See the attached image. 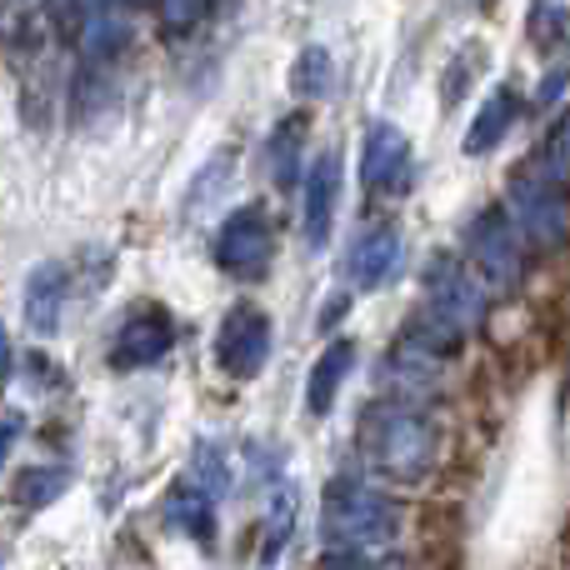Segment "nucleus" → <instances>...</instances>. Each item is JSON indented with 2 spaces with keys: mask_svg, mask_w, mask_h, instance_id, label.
<instances>
[{
  "mask_svg": "<svg viewBox=\"0 0 570 570\" xmlns=\"http://www.w3.org/2000/svg\"><path fill=\"white\" fill-rule=\"evenodd\" d=\"M166 511H170V521H176L186 535H196V541H210V525H216V505H210V495L200 491V485L170 491Z\"/></svg>",
  "mask_w": 570,
  "mask_h": 570,
  "instance_id": "16",
  "label": "nucleus"
},
{
  "mask_svg": "<svg viewBox=\"0 0 570 570\" xmlns=\"http://www.w3.org/2000/svg\"><path fill=\"white\" fill-rule=\"evenodd\" d=\"M515 116H521L515 86H495L491 96L475 106V120L465 126V156H491V150L505 140V130L515 126Z\"/></svg>",
  "mask_w": 570,
  "mask_h": 570,
  "instance_id": "12",
  "label": "nucleus"
},
{
  "mask_svg": "<svg viewBox=\"0 0 570 570\" xmlns=\"http://www.w3.org/2000/svg\"><path fill=\"white\" fill-rule=\"evenodd\" d=\"M365 455H371V465L381 475H391V481H425L435 465V451H441V435H435V425L425 421L421 411H411V405H385V411L365 415Z\"/></svg>",
  "mask_w": 570,
  "mask_h": 570,
  "instance_id": "2",
  "label": "nucleus"
},
{
  "mask_svg": "<svg viewBox=\"0 0 570 570\" xmlns=\"http://www.w3.org/2000/svg\"><path fill=\"white\" fill-rule=\"evenodd\" d=\"M465 250H471V261L495 285L521 281V230L511 226L505 210H481V216L471 220V230H465Z\"/></svg>",
  "mask_w": 570,
  "mask_h": 570,
  "instance_id": "7",
  "label": "nucleus"
},
{
  "mask_svg": "<svg viewBox=\"0 0 570 570\" xmlns=\"http://www.w3.org/2000/svg\"><path fill=\"white\" fill-rule=\"evenodd\" d=\"M6 371H10V335H6V325H0V381H6Z\"/></svg>",
  "mask_w": 570,
  "mask_h": 570,
  "instance_id": "27",
  "label": "nucleus"
},
{
  "mask_svg": "<svg viewBox=\"0 0 570 570\" xmlns=\"http://www.w3.org/2000/svg\"><path fill=\"white\" fill-rule=\"evenodd\" d=\"M411 180V140L391 120H371L361 146V186L365 190H405Z\"/></svg>",
  "mask_w": 570,
  "mask_h": 570,
  "instance_id": "8",
  "label": "nucleus"
},
{
  "mask_svg": "<svg viewBox=\"0 0 570 570\" xmlns=\"http://www.w3.org/2000/svg\"><path fill=\"white\" fill-rule=\"evenodd\" d=\"M26 321L36 335H56L66 321V271L56 261H46L26 276Z\"/></svg>",
  "mask_w": 570,
  "mask_h": 570,
  "instance_id": "13",
  "label": "nucleus"
},
{
  "mask_svg": "<svg viewBox=\"0 0 570 570\" xmlns=\"http://www.w3.org/2000/svg\"><path fill=\"white\" fill-rule=\"evenodd\" d=\"M331 50L325 46H305L301 56H295V66H291V90H295V100H321L325 90H331Z\"/></svg>",
  "mask_w": 570,
  "mask_h": 570,
  "instance_id": "17",
  "label": "nucleus"
},
{
  "mask_svg": "<svg viewBox=\"0 0 570 570\" xmlns=\"http://www.w3.org/2000/svg\"><path fill=\"white\" fill-rule=\"evenodd\" d=\"M66 485H70V465H30L16 485V501L26 505V511H46Z\"/></svg>",
  "mask_w": 570,
  "mask_h": 570,
  "instance_id": "18",
  "label": "nucleus"
},
{
  "mask_svg": "<svg viewBox=\"0 0 570 570\" xmlns=\"http://www.w3.org/2000/svg\"><path fill=\"white\" fill-rule=\"evenodd\" d=\"M481 60H485V50H481V46H465L461 56L451 60V76H445V86H441L445 106H455V100H461V90L471 86V76H475V70H481Z\"/></svg>",
  "mask_w": 570,
  "mask_h": 570,
  "instance_id": "22",
  "label": "nucleus"
},
{
  "mask_svg": "<svg viewBox=\"0 0 570 570\" xmlns=\"http://www.w3.org/2000/svg\"><path fill=\"white\" fill-rule=\"evenodd\" d=\"M20 431H26V415H20V411H0V465H6L10 445L20 441Z\"/></svg>",
  "mask_w": 570,
  "mask_h": 570,
  "instance_id": "25",
  "label": "nucleus"
},
{
  "mask_svg": "<svg viewBox=\"0 0 570 570\" xmlns=\"http://www.w3.org/2000/svg\"><path fill=\"white\" fill-rule=\"evenodd\" d=\"M355 371V345L351 341H331L321 351V361L311 365V381H305V411L311 415H331L335 395H341L345 375Z\"/></svg>",
  "mask_w": 570,
  "mask_h": 570,
  "instance_id": "14",
  "label": "nucleus"
},
{
  "mask_svg": "<svg viewBox=\"0 0 570 570\" xmlns=\"http://www.w3.org/2000/svg\"><path fill=\"white\" fill-rule=\"evenodd\" d=\"M301 140H305V116H291L271 130L266 140V176L276 186H295L301 180Z\"/></svg>",
  "mask_w": 570,
  "mask_h": 570,
  "instance_id": "15",
  "label": "nucleus"
},
{
  "mask_svg": "<svg viewBox=\"0 0 570 570\" xmlns=\"http://www.w3.org/2000/svg\"><path fill=\"white\" fill-rule=\"evenodd\" d=\"M206 10H210V0H160V26L180 36V30H196Z\"/></svg>",
  "mask_w": 570,
  "mask_h": 570,
  "instance_id": "24",
  "label": "nucleus"
},
{
  "mask_svg": "<svg viewBox=\"0 0 570 570\" xmlns=\"http://www.w3.org/2000/svg\"><path fill=\"white\" fill-rule=\"evenodd\" d=\"M291 525H295V491L291 485H281V491L271 495V505H266V531H261V561L266 566H276L281 546L291 541Z\"/></svg>",
  "mask_w": 570,
  "mask_h": 570,
  "instance_id": "19",
  "label": "nucleus"
},
{
  "mask_svg": "<svg viewBox=\"0 0 570 570\" xmlns=\"http://www.w3.org/2000/svg\"><path fill=\"white\" fill-rule=\"evenodd\" d=\"M335 200H341V160H335V156H321L311 170H305V206H301L305 246L321 250L325 240H331Z\"/></svg>",
  "mask_w": 570,
  "mask_h": 570,
  "instance_id": "10",
  "label": "nucleus"
},
{
  "mask_svg": "<svg viewBox=\"0 0 570 570\" xmlns=\"http://www.w3.org/2000/svg\"><path fill=\"white\" fill-rule=\"evenodd\" d=\"M566 80H570V66H556V70H551V76H546V80H541V96H535V100H541V106H551V100H561Z\"/></svg>",
  "mask_w": 570,
  "mask_h": 570,
  "instance_id": "26",
  "label": "nucleus"
},
{
  "mask_svg": "<svg viewBox=\"0 0 570 570\" xmlns=\"http://www.w3.org/2000/svg\"><path fill=\"white\" fill-rule=\"evenodd\" d=\"M196 481H200V491H206V495H226L230 471H226V461H220L216 445H200V451H196Z\"/></svg>",
  "mask_w": 570,
  "mask_h": 570,
  "instance_id": "23",
  "label": "nucleus"
},
{
  "mask_svg": "<svg viewBox=\"0 0 570 570\" xmlns=\"http://www.w3.org/2000/svg\"><path fill=\"white\" fill-rule=\"evenodd\" d=\"M535 170H541L546 186H570V116L556 126V136L546 140V150L535 156Z\"/></svg>",
  "mask_w": 570,
  "mask_h": 570,
  "instance_id": "20",
  "label": "nucleus"
},
{
  "mask_svg": "<svg viewBox=\"0 0 570 570\" xmlns=\"http://www.w3.org/2000/svg\"><path fill=\"white\" fill-rule=\"evenodd\" d=\"M401 531V505L385 501L371 485H331L321 505V535L331 556H371L385 551Z\"/></svg>",
  "mask_w": 570,
  "mask_h": 570,
  "instance_id": "1",
  "label": "nucleus"
},
{
  "mask_svg": "<svg viewBox=\"0 0 570 570\" xmlns=\"http://www.w3.org/2000/svg\"><path fill=\"white\" fill-rule=\"evenodd\" d=\"M401 230L395 226H375L365 230L361 240L351 246V256H345V281L361 285V291H375V285H385L395 276V266H401Z\"/></svg>",
  "mask_w": 570,
  "mask_h": 570,
  "instance_id": "11",
  "label": "nucleus"
},
{
  "mask_svg": "<svg viewBox=\"0 0 570 570\" xmlns=\"http://www.w3.org/2000/svg\"><path fill=\"white\" fill-rule=\"evenodd\" d=\"M425 311H431L441 325H451L455 335H465L481 325L485 291L465 266H455V261L441 256V261H431V271H425Z\"/></svg>",
  "mask_w": 570,
  "mask_h": 570,
  "instance_id": "5",
  "label": "nucleus"
},
{
  "mask_svg": "<svg viewBox=\"0 0 570 570\" xmlns=\"http://www.w3.org/2000/svg\"><path fill=\"white\" fill-rule=\"evenodd\" d=\"M276 256V226H271L266 206H240L220 220L216 236V261L226 276L236 281H261Z\"/></svg>",
  "mask_w": 570,
  "mask_h": 570,
  "instance_id": "3",
  "label": "nucleus"
},
{
  "mask_svg": "<svg viewBox=\"0 0 570 570\" xmlns=\"http://www.w3.org/2000/svg\"><path fill=\"white\" fill-rule=\"evenodd\" d=\"M505 216L521 230V240H531L535 250H556L566 240V200L556 186L535 176L511 180V196H505Z\"/></svg>",
  "mask_w": 570,
  "mask_h": 570,
  "instance_id": "6",
  "label": "nucleus"
},
{
  "mask_svg": "<svg viewBox=\"0 0 570 570\" xmlns=\"http://www.w3.org/2000/svg\"><path fill=\"white\" fill-rule=\"evenodd\" d=\"M271 335H276V325H271V315L261 311V305H236V311H226V321H220V331H216L220 371L236 375V381H256L271 361Z\"/></svg>",
  "mask_w": 570,
  "mask_h": 570,
  "instance_id": "4",
  "label": "nucleus"
},
{
  "mask_svg": "<svg viewBox=\"0 0 570 570\" xmlns=\"http://www.w3.org/2000/svg\"><path fill=\"white\" fill-rule=\"evenodd\" d=\"M176 345V325L160 305H140L126 325L116 331V365L136 371V365H156L160 355Z\"/></svg>",
  "mask_w": 570,
  "mask_h": 570,
  "instance_id": "9",
  "label": "nucleus"
},
{
  "mask_svg": "<svg viewBox=\"0 0 570 570\" xmlns=\"http://www.w3.org/2000/svg\"><path fill=\"white\" fill-rule=\"evenodd\" d=\"M556 36H566V6L561 0H535L531 6V40L535 46H556Z\"/></svg>",
  "mask_w": 570,
  "mask_h": 570,
  "instance_id": "21",
  "label": "nucleus"
}]
</instances>
